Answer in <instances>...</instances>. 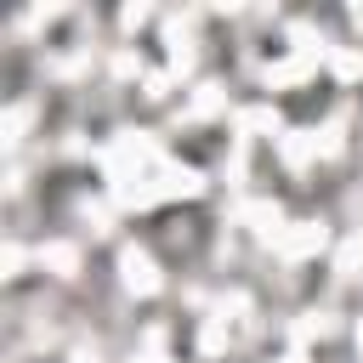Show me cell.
Segmentation results:
<instances>
[{
  "label": "cell",
  "instance_id": "obj_1",
  "mask_svg": "<svg viewBox=\"0 0 363 363\" xmlns=\"http://www.w3.org/2000/svg\"><path fill=\"white\" fill-rule=\"evenodd\" d=\"M125 272H130V284H136V289H153V267H147L142 255H125Z\"/></svg>",
  "mask_w": 363,
  "mask_h": 363
}]
</instances>
